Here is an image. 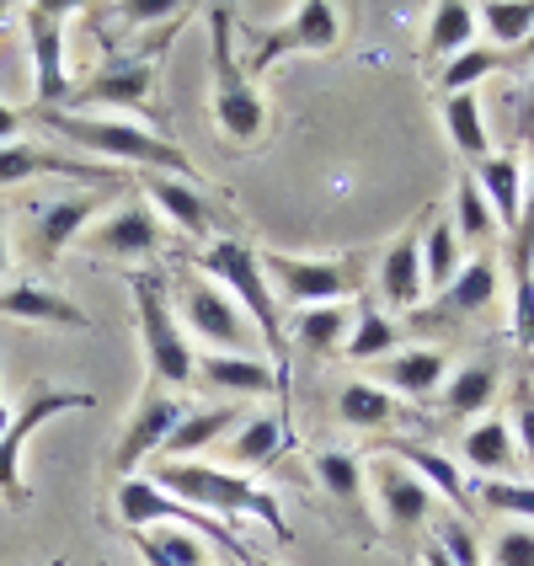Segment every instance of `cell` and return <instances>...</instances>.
<instances>
[{"mask_svg":"<svg viewBox=\"0 0 534 566\" xmlns=\"http://www.w3.org/2000/svg\"><path fill=\"white\" fill-rule=\"evenodd\" d=\"M145 481L160 486V492H171L177 503L209 513V518H214V513H247V518H256V524H268L279 539L294 535L289 518L279 513V497H268L256 481H247V475H235V471L198 465V460H156Z\"/></svg>","mask_w":534,"mask_h":566,"instance_id":"obj_1","label":"cell"},{"mask_svg":"<svg viewBox=\"0 0 534 566\" xmlns=\"http://www.w3.org/2000/svg\"><path fill=\"white\" fill-rule=\"evenodd\" d=\"M192 273L198 279H214L230 289V300L241 305V315L252 321V332L262 337V347H268V358H273V369H279V379H289V332H283V315H279V294L268 289V279H262V262H256V252L247 247V241H214L209 252L192 256Z\"/></svg>","mask_w":534,"mask_h":566,"instance_id":"obj_2","label":"cell"},{"mask_svg":"<svg viewBox=\"0 0 534 566\" xmlns=\"http://www.w3.org/2000/svg\"><path fill=\"white\" fill-rule=\"evenodd\" d=\"M43 128H54L60 139L70 145H81V150H92V156H113V160H128V166H150L160 177H192V160L171 145V139H160L150 128L139 124H124V118H81V113H32Z\"/></svg>","mask_w":534,"mask_h":566,"instance_id":"obj_3","label":"cell"},{"mask_svg":"<svg viewBox=\"0 0 534 566\" xmlns=\"http://www.w3.org/2000/svg\"><path fill=\"white\" fill-rule=\"evenodd\" d=\"M128 289H134V311H139V337H145V364H150V379L166 385V390H182L192 385V347L177 326V311L166 300V279L160 273H128Z\"/></svg>","mask_w":534,"mask_h":566,"instance_id":"obj_4","label":"cell"},{"mask_svg":"<svg viewBox=\"0 0 534 566\" xmlns=\"http://www.w3.org/2000/svg\"><path fill=\"white\" fill-rule=\"evenodd\" d=\"M209 32H214V118H220L224 139H235V145H252L262 124H268V113H262V102H256L252 81L241 75V64H235V49H230V11L214 6L209 11Z\"/></svg>","mask_w":534,"mask_h":566,"instance_id":"obj_5","label":"cell"},{"mask_svg":"<svg viewBox=\"0 0 534 566\" xmlns=\"http://www.w3.org/2000/svg\"><path fill=\"white\" fill-rule=\"evenodd\" d=\"M96 396H86V390H49V385H38L28 401H22V411L6 422V433H0V497L11 507H22L32 497L28 481H22V449H28V439L49 422V417H60V411H92Z\"/></svg>","mask_w":534,"mask_h":566,"instance_id":"obj_6","label":"cell"},{"mask_svg":"<svg viewBox=\"0 0 534 566\" xmlns=\"http://www.w3.org/2000/svg\"><path fill=\"white\" fill-rule=\"evenodd\" d=\"M64 22H70V6H54V0L22 6V28L32 43V113H54L60 102H70Z\"/></svg>","mask_w":534,"mask_h":566,"instance_id":"obj_7","label":"cell"},{"mask_svg":"<svg viewBox=\"0 0 534 566\" xmlns=\"http://www.w3.org/2000/svg\"><path fill=\"white\" fill-rule=\"evenodd\" d=\"M177 305H182V321L192 326V337H203L214 353H247V347L256 343L252 321L241 315V305L224 294L220 283L188 273V279H182V294H177Z\"/></svg>","mask_w":534,"mask_h":566,"instance_id":"obj_8","label":"cell"},{"mask_svg":"<svg viewBox=\"0 0 534 566\" xmlns=\"http://www.w3.org/2000/svg\"><path fill=\"white\" fill-rule=\"evenodd\" d=\"M256 262H262L268 289H279L283 300H294L300 311L305 305H337V300H347L358 289L353 262H315V256H283V252H268Z\"/></svg>","mask_w":534,"mask_h":566,"instance_id":"obj_9","label":"cell"},{"mask_svg":"<svg viewBox=\"0 0 534 566\" xmlns=\"http://www.w3.org/2000/svg\"><path fill=\"white\" fill-rule=\"evenodd\" d=\"M177 417H182V401L166 390V385H145V396H139V407L128 411L124 433H118V449H113V475L118 481H128V475L139 471L150 454H160V443H166V433L177 428Z\"/></svg>","mask_w":534,"mask_h":566,"instance_id":"obj_10","label":"cell"},{"mask_svg":"<svg viewBox=\"0 0 534 566\" xmlns=\"http://www.w3.org/2000/svg\"><path fill=\"white\" fill-rule=\"evenodd\" d=\"M498 289H503V268H498V252H481L471 256L454 283L443 289L433 305H417L411 311V326H422V332H433V326H454V321H471L481 315L492 300H498Z\"/></svg>","mask_w":534,"mask_h":566,"instance_id":"obj_11","label":"cell"},{"mask_svg":"<svg viewBox=\"0 0 534 566\" xmlns=\"http://www.w3.org/2000/svg\"><path fill=\"white\" fill-rule=\"evenodd\" d=\"M337 38H343V11H337L332 0H305V6H294V17H289L273 38H262L252 70H268V64L283 60V54H321V49H332Z\"/></svg>","mask_w":534,"mask_h":566,"instance_id":"obj_12","label":"cell"},{"mask_svg":"<svg viewBox=\"0 0 534 566\" xmlns=\"http://www.w3.org/2000/svg\"><path fill=\"white\" fill-rule=\"evenodd\" d=\"M375 492H379V513H385V535L411 545V535H417V530L428 524V513H433V492L411 471H401L396 460H385L375 471Z\"/></svg>","mask_w":534,"mask_h":566,"instance_id":"obj_13","label":"cell"},{"mask_svg":"<svg viewBox=\"0 0 534 566\" xmlns=\"http://www.w3.org/2000/svg\"><path fill=\"white\" fill-rule=\"evenodd\" d=\"M150 92H156V70H150V54H128V60H113L96 70L81 92H70L64 107H86V102H113V107H150Z\"/></svg>","mask_w":534,"mask_h":566,"instance_id":"obj_14","label":"cell"},{"mask_svg":"<svg viewBox=\"0 0 534 566\" xmlns=\"http://www.w3.org/2000/svg\"><path fill=\"white\" fill-rule=\"evenodd\" d=\"M192 375L203 379V385H214V390H230V396H273L279 390V407L289 411V379H279V369L252 358V353H209V358L192 364ZM283 411H279V422H283Z\"/></svg>","mask_w":534,"mask_h":566,"instance_id":"obj_15","label":"cell"},{"mask_svg":"<svg viewBox=\"0 0 534 566\" xmlns=\"http://www.w3.org/2000/svg\"><path fill=\"white\" fill-rule=\"evenodd\" d=\"M43 171H54V177H81V182H92V188H124V177L113 171V166H86V160H70V156H54V150H43V145H0V188H11V182H28V177H43Z\"/></svg>","mask_w":534,"mask_h":566,"instance_id":"obj_16","label":"cell"},{"mask_svg":"<svg viewBox=\"0 0 534 566\" xmlns=\"http://www.w3.org/2000/svg\"><path fill=\"white\" fill-rule=\"evenodd\" d=\"M81 241L102 256H156L166 235H160V220L150 214V203H128L113 220H102L96 230H86Z\"/></svg>","mask_w":534,"mask_h":566,"instance_id":"obj_17","label":"cell"},{"mask_svg":"<svg viewBox=\"0 0 534 566\" xmlns=\"http://www.w3.org/2000/svg\"><path fill=\"white\" fill-rule=\"evenodd\" d=\"M0 315H17V321H32V326H70V332H86V311L70 305L64 294H54L49 283H6L0 289Z\"/></svg>","mask_w":534,"mask_h":566,"instance_id":"obj_18","label":"cell"},{"mask_svg":"<svg viewBox=\"0 0 534 566\" xmlns=\"http://www.w3.org/2000/svg\"><path fill=\"white\" fill-rule=\"evenodd\" d=\"M379 294H385V305L390 311H417L422 305V294H428V283H422V235H401L390 252L379 256Z\"/></svg>","mask_w":534,"mask_h":566,"instance_id":"obj_19","label":"cell"},{"mask_svg":"<svg viewBox=\"0 0 534 566\" xmlns=\"http://www.w3.org/2000/svg\"><path fill=\"white\" fill-rule=\"evenodd\" d=\"M379 454H390L396 465H407L428 492H443L454 507H465L471 503V486H465V475L454 471V460L449 454H439V449H428V443H417V439H390Z\"/></svg>","mask_w":534,"mask_h":566,"instance_id":"obj_20","label":"cell"},{"mask_svg":"<svg viewBox=\"0 0 534 566\" xmlns=\"http://www.w3.org/2000/svg\"><path fill=\"white\" fill-rule=\"evenodd\" d=\"M96 209H102V188L54 198V203L38 214V256H43V262H54V256H60L70 241H81V230L92 224Z\"/></svg>","mask_w":534,"mask_h":566,"instance_id":"obj_21","label":"cell"},{"mask_svg":"<svg viewBox=\"0 0 534 566\" xmlns=\"http://www.w3.org/2000/svg\"><path fill=\"white\" fill-rule=\"evenodd\" d=\"M471 177H475V188H481V198H486V209H492L498 230L513 235L519 209H524V166H519L513 156H486Z\"/></svg>","mask_w":534,"mask_h":566,"instance_id":"obj_22","label":"cell"},{"mask_svg":"<svg viewBox=\"0 0 534 566\" xmlns=\"http://www.w3.org/2000/svg\"><path fill=\"white\" fill-rule=\"evenodd\" d=\"M241 428V411L235 407H198V411H182L177 417V428L166 433L160 443V454L166 460H188V454H203V449H214L224 433H235Z\"/></svg>","mask_w":534,"mask_h":566,"instance_id":"obj_23","label":"cell"},{"mask_svg":"<svg viewBox=\"0 0 534 566\" xmlns=\"http://www.w3.org/2000/svg\"><path fill=\"white\" fill-rule=\"evenodd\" d=\"M315 481H321V492L343 507L358 530H369V518H364V465H358V454H347V449L315 454Z\"/></svg>","mask_w":534,"mask_h":566,"instance_id":"obj_24","label":"cell"},{"mask_svg":"<svg viewBox=\"0 0 534 566\" xmlns=\"http://www.w3.org/2000/svg\"><path fill=\"white\" fill-rule=\"evenodd\" d=\"M145 192H150V203H156L160 214H171L188 235H209L214 209H209V198L198 192V182H182V177H160V171H150V177H145Z\"/></svg>","mask_w":534,"mask_h":566,"instance_id":"obj_25","label":"cell"},{"mask_svg":"<svg viewBox=\"0 0 534 566\" xmlns=\"http://www.w3.org/2000/svg\"><path fill=\"white\" fill-rule=\"evenodd\" d=\"M449 375V358H443L439 347H407V353H396L390 364H385V385L396 390V396H407V401H422V396H433Z\"/></svg>","mask_w":534,"mask_h":566,"instance_id":"obj_26","label":"cell"},{"mask_svg":"<svg viewBox=\"0 0 534 566\" xmlns=\"http://www.w3.org/2000/svg\"><path fill=\"white\" fill-rule=\"evenodd\" d=\"M460 454H465L486 481H507V475L519 471V443H513V428H507V422H492V417H486V422H475L471 433H465Z\"/></svg>","mask_w":534,"mask_h":566,"instance_id":"obj_27","label":"cell"},{"mask_svg":"<svg viewBox=\"0 0 534 566\" xmlns=\"http://www.w3.org/2000/svg\"><path fill=\"white\" fill-rule=\"evenodd\" d=\"M347 326H353V315L343 305H305L289 326V347H300L305 358H326L347 343Z\"/></svg>","mask_w":534,"mask_h":566,"instance_id":"obj_28","label":"cell"},{"mask_svg":"<svg viewBox=\"0 0 534 566\" xmlns=\"http://www.w3.org/2000/svg\"><path fill=\"white\" fill-rule=\"evenodd\" d=\"M443 128H449L454 150H460V156H471L475 166L492 156V139H486V118H481V96H475V92L443 96Z\"/></svg>","mask_w":534,"mask_h":566,"instance_id":"obj_29","label":"cell"},{"mask_svg":"<svg viewBox=\"0 0 534 566\" xmlns=\"http://www.w3.org/2000/svg\"><path fill=\"white\" fill-rule=\"evenodd\" d=\"M492 396H498V364H465L460 375L443 385L439 407L449 411V422H465V417L492 407Z\"/></svg>","mask_w":534,"mask_h":566,"instance_id":"obj_30","label":"cell"},{"mask_svg":"<svg viewBox=\"0 0 534 566\" xmlns=\"http://www.w3.org/2000/svg\"><path fill=\"white\" fill-rule=\"evenodd\" d=\"M475 38V6L465 0H439L433 6V17H428V54L433 60H454V54H465Z\"/></svg>","mask_w":534,"mask_h":566,"instance_id":"obj_31","label":"cell"},{"mask_svg":"<svg viewBox=\"0 0 534 566\" xmlns=\"http://www.w3.org/2000/svg\"><path fill=\"white\" fill-rule=\"evenodd\" d=\"M279 449H289V428H283L279 417H252V422H241L235 428V439H230V460L235 465H268V460H279Z\"/></svg>","mask_w":534,"mask_h":566,"instance_id":"obj_32","label":"cell"},{"mask_svg":"<svg viewBox=\"0 0 534 566\" xmlns=\"http://www.w3.org/2000/svg\"><path fill=\"white\" fill-rule=\"evenodd\" d=\"M475 22L492 32L498 49H524L534 32V0H486L475 6Z\"/></svg>","mask_w":534,"mask_h":566,"instance_id":"obj_33","label":"cell"},{"mask_svg":"<svg viewBox=\"0 0 534 566\" xmlns=\"http://www.w3.org/2000/svg\"><path fill=\"white\" fill-rule=\"evenodd\" d=\"M460 268H465V256H460V235H454V224L433 220L428 224V235H422V283L443 294V289L454 283Z\"/></svg>","mask_w":534,"mask_h":566,"instance_id":"obj_34","label":"cell"},{"mask_svg":"<svg viewBox=\"0 0 534 566\" xmlns=\"http://www.w3.org/2000/svg\"><path fill=\"white\" fill-rule=\"evenodd\" d=\"M337 411H343L347 428H390L396 422V396L385 385L353 379V385H343V396H337Z\"/></svg>","mask_w":534,"mask_h":566,"instance_id":"obj_35","label":"cell"},{"mask_svg":"<svg viewBox=\"0 0 534 566\" xmlns=\"http://www.w3.org/2000/svg\"><path fill=\"white\" fill-rule=\"evenodd\" d=\"M396 337H401V326H396L390 315H379L375 305H364V311L353 315V326H347L343 353H347V358H358V364H369V358L396 353Z\"/></svg>","mask_w":534,"mask_h":566,"instance_id":"obj_36","label":"cell"},{"mask_svg":"<svg viewBox=\"0 0 534 566\" xmlns=\"http://www.w3.org/2000/svg\"><path fill=\"white\" fill-rule=\"evenodd\" d=\"M454 235H460V247L471 241V247H486V241H498L503 230L492 220V209H486V198L475 188V177L465 171L460 177V188H454Z\"/></svg>","mask_w":534,"mask_h":566,"instance_id":"obj_37","label":"cell"},{"mask_svg":"<svg viewBox=\"0 0 534 566\" xmlns=\"http://www.w3.org/2000/svg\"><path fill=\"white\" fill-rule=\"evenodd\" d=\"M492 70H503V54H498V49H465V54H454V60L443 64L439 86H443V96L475 92V81H486Z\"/></svg>","mask_w":534,"mask_h":566,"instance_id":"obj_38","label":"cell"},{"mask_svg":"<svg viewBox=\"0 0 534 566\" xmlns=\"http://www.w3.org/2000/svg\"><path fill=\"white\" fill-rule=\"evenodd\" d=\"M139 535L156 545L160 556L171 566H209V556H203V545L188 535V530H177V524H160V530H139Z\"/></svg>","mask_w":534,"mask_h":566,"instance_id":"obj_39","label":"cell"},{"mask_svg":"<svg viewBox=\"0 0 534 566\" xmlns=\"http://www.w3.org/2000/svg\"><path fill=\"white\" fill-rule=\"evenodd\" d=\"M475 497L486 507H498V513H519V518L534 524V486H524V481H481Z\"/></svg>","mask_w":534,"mask_h":566,"instance_id":"obj_40","label":"cell"},{"mask_svg":"<svg viewBox=\"0 0 534 566\" xmlns=\"http://www.w3.org/2000/svg\"><path fill=\"white\" fill-rule=\"evenodd\" d=\"M433 545H439L454 566H481V551H475V535H471V524H465V518H443Z\"/></svg>","mask_w":534,"mask_h":566,"instance_id":"obj_41","label":"cell"},{"mask_svg":"<svg viewBox=\"0 0 534 566\" xmlns=\"http://www.w3.org/2000/svg\"><path fill=\"white\" fill-rule=\"evenodd\" d=\"M507 428H513V443L524 449L519 460H530V465H534V385H530V379L513 390V422H507Z\"/></svg>","mask_w":534,"mask_h":566,"instance_id":"obj_42","label":"cell"},{"mask_svg":"<svg viewBox=\"0 0 534 566\" xmlns=\"http://www.w3.org/2000/svg\"><path fill=\"white\" fill-rule=\"evenodd\" d=\"M498 566H534V524H513L498 535Z\"/></svg>","mask_w":534,"mask_h":566,"instance_id":"obj_43","label":"cell"},{"mask_svg":"<svg viewBox=\"0 0 534 566\" xmlns=\"http://www.w3.org/2000/svg\"><path fill=\"white\" fill-rule=\"evenodd\" d=\"M128 17H139V22H160V17H177V6H166V0H150V6H128Z\"/></svg>","mask_w":534,"mask_h":566,"instance_id":"obj_44","label":"cell"},{"mask_svg":"<svg viewBox=\"0 0 534 566\" xmlns=\"http://www.w3.org/2000/svg\"><path fill=\"white\" fill-rule=\"evenodd\" d=\"M17 128H22V118L0 102V145H17Z\"/></svg>","mask_w":534,"mask_h":566,"instance_id":"obj_45","label":"cell"},{"mask_svg":"<svg viewBox=\"0 0 534 566\" xmlns=\"http://www.w3.org/2000/svg\"><path fill=\"white\" fill-rule=\"evenodd\" d=\"M519 134L534 139V81H530V96H524V113H519Z\"/></svg>","mask_w":534,"mask_h":566,"instance_id":"obj_46","label":"cell"},{"mask_svg":"<svg viewBox=\"0 0 534 566\" xmlns=\"http://www.w3.org/2000/svg\"><path fill=\"white\" fill-rule=\"evenodd\" d=\"M422 566H454V562H449V556H443L439 545H428V556H422Z\"/></svg>","mask_w":534,"mask_h":566,"instance_id":"obj_47","label":"cell"},{"mask_svg":"<svg viewBox=\"0 0 534 566\" xmlns=\"http://www.w3.org/2000/svg\"><path fill=\"white\" fill-rule=\"evenodd\" d=\"M519 64H524V70H534V32H530V43L519 49Z\"/></svg>","mask_w":534,"mask_h":566,"instance_id":"obj_48","label":"cell"},{"mask_svg":"<svg viewBox=\"0 0 534 566\" xmlns=\"http://www.w3.org/2000/svg\"><path fill=\"white\" fill-rule=\"evenodd\" d=\"M6 422H11V407H6V379H0V433H6Z\"/></svg>","mask_w":534,"mask_h":566,"instance_id":"obj_49","label":"cell"},{"mask_svg":"<svg viewBox=\"0 0 534 566\" xmlns=\"http://www.w3.org/2000/svg\"><path fill=\"white\" fill-rule=\"evenodd\" d=\"M6 262H11V252H6V230H0V279H6Z\"/></svg>","mask_w":534,"mask_h":566,"instance_id":"obj_50","label":"cell"},{"mask_svg":"<svg viewBox=\"0 0 534 566\" xmlns=\"http://www.w3.org/2000/svg\"><path fill=\"white\" fill-rule=\"evenodd\" d=\"M247 566H279V562H268V556H252V562H247Z\"/></svg>","mask_w":534,"mask_h":566,"instance_id":"obj_51","label":"cell"},{"mask_svg":"<svg viewBox=\"0 0 534 566\" xmlns=\"http://www.w3.org/2000/svg\"><path fill=\"white\" fill-rule=\"evenodd\" d=\"M220 566H247V562H235V556H224V562Z\"/></svg>","mask_w":534,"mask_h":566,"instance_id":"obj_52","label":"cell"},{"mask_svg":"<svg viewBox=\"0 0 534 566\" xmlns=\"http://www.w3.org/2000/svg\"><path fill=\"white\" fill-rule=\"evenodd\" d=\"M6 17H11V6H0V22H6Z\"/></svg>","mask_w":534,"mask_h":566,"instance_id":"obj_53","label":"cell"},{"mask_svg":"<svg viewBox=\"0 0 534 566\" xmlns=\"http://www.w3.org/2000/svg\"><path fill=\"white\" fill-rule=\"evenodd\" d=\"M530 279H534V268H530Z\"/></svg>","mask_w":534,"mask_h":566,"instance_id":"obj_54","label":"cell"},{"mask_svg":"<svg viewBox=\"0 0 534 566\" xmlns=\"http://www.w3.org/2000/svg\"><path fill=\"white\" fill-rule=\"evenodd\" d=\"M530 379H534V369H530Z\"/></svg>","mask_w":534,"mask_h":566,"instance_id":"obj_55","label":"cell"}]
</instances>
